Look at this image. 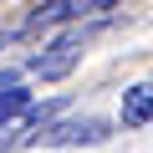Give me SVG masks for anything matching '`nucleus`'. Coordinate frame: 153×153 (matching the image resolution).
<instances>
[{
    "label": "nucleus",
    "mask_w": 153,
    "mask_h": 153,
    "mask_svg": "<svg viewBox=\"0 0 153 153\" xmlns=\"http://www.w3.org/2000/svg\"><path fill=\"white\" fill-rule=\"evenodd\" d=\"M0 46H5V36H0Z\"/></svg>",
    "instance_id": "423d86ee"
},
{
    "label": "nucleus",
    "mask_w": 153,
    "mask_h": 153,
    "mask_svg": "<svg viewBox=\"0 0 153 153\" xmlns=\"http://www.w3.org/2000/svg\"><path fill=\"white\" fill-rule=\"evenodd\" d=\"M107 138V123L102 117H71V123H56L41 133L46 148H66V143H102Z\"/></svg>",
    "instance_id": "f03ea898"
},
{
    "label": "nucleus",
    "mask_w": 153,
    "mask_h": 153,
    "mask_svg": "<svg viewBox=\"0 0 153 153\" xmlns=\"http://www.w3.org/2000/svg\"><path fill=\"white\" fill-rule=\"evenodd\" d=\"M5 87H16V71H0V92H5Z\"/></svg>",
    "instance_id": "39448f33"
},
{
    "label": "nucleus",
    "mask_w": 153,
    "mask_h": 153,
    "mask_svg": "<svg viewBox=\"0 0 153 153\" xmlns=\"http://www.w3.org/2000/svg\"><path fill=\"white\" fill-rule=\"evenodd\" d=\"M26 107H31V92L26 87H5V92H0V128H5L10 117H21Z\"/></svg>",
    "instance_id": "20e7f679"
},
{
    "label": "nucleus",
    "mask_w": 153,
    "mask_h": 153,
    "mask_svg": "<svg viewBox=\"0 0 153 153\" xmlns=\"http://www.w3.org/2000/svg\"><path fill=\"white\" fill-rule=\"evenodd\" d=\"M123 123H128V128L153 123V82H138V87L123 92Z\"/></svg>",
    "instance_id": "7ed1b4c3"
},
{
    "label": "nucleus",
    "mask_w": 153,
    "mask_h": 153,
    "mask_svg": "<svg viewBox=\"0 0 153 153\" xmlns=\"http://www.w3.org/2000/svg\"><path fill=\"white\" fill-rule=\"evenodd\" d=\"M76 61H82V31H71V36H56L36 61H31V71L41 76V82H56V76H66Z\"/></svg>",
    "instance_id": "f257e3e1"
}]
</instances>
